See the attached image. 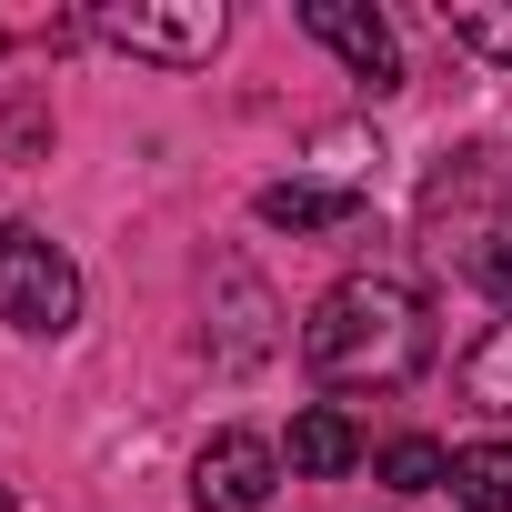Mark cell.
I'll return each mask as SVG.
<instances>
[{"mask_svg":"<svg viewBox=\"0 0 512 512\" xmlns=\"http://www.w3.org/2000/svg\"><path fill=\"white\" fill-rule=\"evenodd\" d=\"M302 362L322 392H392L432 362V302L402 272H352L312 302L302 322Z\"/></svg>","mask_w":512,"mask_h":512,"instance_id":"obj_1","label":"cell"},{"mask_svg":"<svg viewBox=\"0 0 512 512\" xmlns=\"http://www.w3.org/2000/svg\"><path fill=\"white\" fill-rule=\"evenodd\" d=\"M0 322L31 342H61L81 322V262L31 221H0Z\"/></svg>","mask_w":512,"mask_h":512,"instance_id":"obj_2","label":"cell"},{"mask_svg":"<svg viewBox=\"0 0 512 512\" xmlns=\"http://www.w3.org/2000/svg\"><path fill=\"white\" fill-rule=\"evenodd\" d=\"M221 31H231L221 0H101V11H91V41H111V51H131V61H161V71L211 61Z\"/></svg>","mask_w":512,"mask_h":512,"instance_id":"obj_3","label":"cell"},{"mask_svg":"<svg viewBox=\"0 0 512 512\" xmlns=\"http://www.w3.org/2000/svg\"><path fill=\"white\" fill-rule=\"evenodd\" d=\"M282 492V452L262 432H211L191 462V512H272Z\"/></svg>","mask_w":512,"mask_h":512,"instance_id":"obj_4","label":"cell"},{"mask_svg":"<svg viewBox=\"0 0 512 512\" xmlns=\"http://www.w3.org/2000/svg\"><path fill=\"white\" fill-rule=\"evenodd\" d=\"M302 31H312L322 51H342V71H352L372 101L402 91V41H392L382 11H362V0H302Z\"/></svg>","mask_w":512,"mask_h":512,"instance_id":"obj_5","label":"cell"},{"mask_svg":"<svg viewBox=\"0 0 512 512\" xmlns=\"http://www.w3.org/2000/svg\"><path fill=\"white\" fill-rule=\"evenodd\" d=\"M492 181H502V151H452L442 171H432V191H422V231H432V251H442V231H462V262L492 241L482 231V201H492Z\"/></svg>","mask_w":512,"mask_h":512,"instance_id":"obj_6","label":"cell"},{"mask_svg":"<svg viewBox=\"0 0 512 512\" xmlns=\"http://www.w3.org/2000/svg\"><path fill=\"white\" fill-rule=\"evenodd\" d=\"M262 221L272 231H342V221H362V181H272Z\"/></svg>","mask_w":512,"mask_h":512,"instance_id":"obj_7","label":"cell"},{"mask_svg":"<svg viewBox=\"0 0 512 512\" xmlns=\"http://www.w3.org/2000/svg\"><path fill=\"white\" fill-rule=\"evenodd\" d=\"M292 472H312V482H332V472H352L362 462V432H352V412L342 402H312V412H292Z\"/></svg>","mask_w":512,"mask_h":512,"instance_id":"obj_8","label":"cell"},{"mask_svg":"<svg viewBox=\"0 0 512 512\" xmlns=\"http://www.w3.org/2000/svg\"><path fill=\"white\" fill-rule=\"evenodd\" d=\"M462 512H512V442H472L452 452V482H442Z\"/></svg>","mask_w":512,"mask_h":512,"instance_id":"obj_9","label":"cell"},{"mask_svg":"<svg viewBox=\"0 0 512 512\" xmlns=\"http://www.w3.org/2000/svg\"><path fill=\"white\" fill-rule=\"evenodd\" d=\"M462 402H472V412H512V312L462 352Z\"/></svg>","mask_w":512,"mask_h":512,"instance_id":"obj_10","label":"cell"},{"mask_svg":"<svg viewBox=\"0 0 512 512\" xmlns=\"http://www.w3.org/2000/svg\"><path fill=\"white\" fill-rule=\"evenodd\" d=\"M382 482H392V492H442V482H452V452H442L432 432H402V442H382Z\"/></svg>","mask_w":512,"mask_h":512,"instance_id":"obj_11","label":"cell"},{"mask_svg":"<svg viewBox=\"0 0 512 512\" xmlns=\"http://www.w3.org/2000/svg\"><path fill=\"white\" fill-rule=\"evenodd\" d=\"M442 31H452L462 51H482V61L512 71V11H482V0H462V11H452V0H442Z\"/></svg>","mask_w":512,"mask_h":512,"instance_id":"obj_12","label":"cell"},{"mask_svg":"<svg viewBox=\"0 0 512 512\" xmlns=\"http://www.w3.org/2000/svg\"><path fill=\"white\" fill-rule=\"evenodd\" d=\"M41 141H51V111H41V101H11V111H0V161H31Z\"/></svg>","mask_w":512,"mask_h":512,"instance_id":"obj_13","label":"cell"},{"mask_svg":"<svg viewBox=\"0 0 512 512\" xmlns=\"http://www.w3.org/2000/svg\"><path fill=\"white\" fill-rule=\"evenodd\" d=\"M462 272H472V282H482V292H492V302L512 312V221H502V231H492V241L472 251V262H462Z\"/></svg>","mask_w":512,"mask_h":512,"instance_id":"obj_14","label":"cell"},{"mask_svg":"<svg viewBox=\"0 0 512 512\" xmlns=\"http://www.w3.org/2000/svg\"><path fill=\"white\" fill-rule=\"evenodd\" d=\"M0 512H21V502H11V492H0Z\"/></svg>","mask_w":512,"mask_h":512,"instance_id":"obj_15","label":"cell"}]
</instances>
